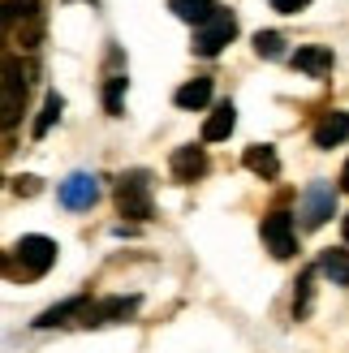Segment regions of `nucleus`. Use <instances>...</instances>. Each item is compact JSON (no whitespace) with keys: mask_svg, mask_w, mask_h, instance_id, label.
<instances>
[{"mask_svg":"<svg viewBox=\"0 0 349 353\" xmlns=\"http://www.w3.org/2000/svg\"><path fill=\"white\" fill-rule=\"evenodd\" d=\"M117 211L130 220H151V181L147 172H126L117 181Z\"/></svg>","mask_w":349,"mask_h":353,"instance_id":"obj_1","label":"nucleus"},{"mask_svg":"<svg viewBox=\"0 0 349 353\" xmlns=\"http://www.w3.org/2000/svg\"><path fill=\"white\" fill-rule=\"evenodd\" d=\"M13 259H17V268H22V276H43L52 263H57V241L43 237V233H30L13 245Z\"/></svg>","mask_w":349,"mask_h":353,"instance_id":"obj_2","label":"nucleus"},{"mask_svg":"<svg viewBox=\"0 0 349 353\" xmlns=\"http://www.w3.org/2000/svg\"><path fill=\"white\" fill-rule=\"evenodd\" d=\"M233 34H237V17L229 9H220L212 22H203L195 30V52H199V57H220L224 43H233Z\"/></svg>","mask_w":349,"mask_h":353,"instance_id":"obj_3","label":"nucleus"},{"mask_svg":"<svg viewBox=\"0 0 349 353\" xmlns=\"http://www.w3.org/2000/svg\"><path fill=\"white\" fill-rule=\"evenodd\" d=\"M259 237H263V245L276 259H293V250H298V233H293V216H289V211H272V216H263Z\"/></svg>","mask_w":349,"mask_h":353,"instance_id":"obj_4","label":"nucleus"},{"mask_svg":"<svg viewBox=\"0 0 349 353\" xmlns=\"http://www.w3.org/2000/svg\"><path fill=\"white\" fill-rule=\"evenodd\" d=\"M22 103H26V69H22V61H17V57H5V108H0L5 130L17 125Z\"/></svg>","mask_w":349,"mask_h":353,"instance_id":"obj_5","label":"nucleus"},{"mask_svg":"<svg viewBox=\"0 0 349 353\" xmlns=\"http://www.w3.org/2000/svg\"><path fill=\"white\" fill-rule=\"evenodd\" d=\"M138 310V297L126 293V297H103V302H91L82 310V327H108V323H126L130 314Z\"/></svg>","mask_w":349,"mask_h":353,"instance_id":"obj_6","label":"nucleus"},{"mask_svg":"<svg viewBox=\"0 0 349 353\" xmlns=\"http://www.w3.org/2000/svg\"><path fill=\"white\" fill-rule=\"evenodd\" d=\"M332 211H337V190L328 181H315L302 190V224L306 228H323Z\"/></svg>","mask_w":349,"mask_h":353,"instance_id":"obj_7","label":"nucleus"},{"mask_svg":"<svg viewBox=\"0 0 349 353\" xmlns=\"http://www.w3.org/2000/svg\"><path fill=\"white\" fill-rule=\"evenodd\" d=\"M99 199V181L91 172H74V176H65L61 181V203L65 207H74V211H82V207H91Z\"/></svg>","mask_w":349,"mask_h":353,"instance_id":"obj_8","label":"nucleus"},{"mask_svg":"<svg viewBox=\"0 0 349 353\" xmlns=\"http://www.w3.org/2000/svg\"><path fill=\"white\" fill-rule=\"evenodd\" d=\"M168 168H172V176L177 181H199V176L207 172V151L203 147H177L172 151V160H168Z\"/></svg>","mask_w":349,"mask_h":353,"instance_id":"obj_9","label":"nucleus"},{"mask_svg":"<svg viewBox=\"0 0 349 353\" xmlns=\"http://www.w3.org/2000/svg\"><path fill=\"white\" fill-rule=\"evenodd\" d=\"M233 130H237V108L224 99V103H216V108L207 112V121H203V143H224Z\"/></svg>","mask_w":349,"mask_h":353,"instance_id":"obj_10","label":"nucleus"},{"mask_svg":"<svg viewBox=\"0 0 349 353\" xmlns=\"http://www.w3.org/2000/svg\"><path fill=\"white\" fill-rule=\"evenodd\" d=\"M293 65L310 78H328L337 69V57H332V48H298L293 52Z\"/></svg>","mask_w":349,"mask_h":353,"instance_id":"obj_11","label":"nucleus"},{"mask_svg":"<svg viewBox=\"0 0 349 353\" xmlns=\"http://www.w3.org/2000/svg\"><path fill=\"white\" fill-rule=\"evenodd\" d=\"M91 306V297H69V302H61V306H48L39 319H34V327H61V323H78L82 319V310Z\"/></svg>","mask_w":349,"mask_h":353,"instance_id":"obj_12","label":"nucleus"},{"mask_svg":"<svg viewBox=\"0 0 349 353\" xmlns=\"http://www.w3.org/2000/svg\"><path fill=\"white\" fill-rule=\"evenodd\" d=\"M349 138V112H323V121L315 125V147H323V151H332V147H341Z\"/></svg>","mask_w":349,"mask_h":353,"instance_id":"obj_13","label":"nucleus"},{"mask_svg":"<svg viewBox=\"0 0 349 353\" xmlns=\"http://www.w3.org/2000/svg\"><path fill=\"white\" fill-rule=\"evenodd\" d=\"M241 164H246L255 176H263V181H276L281 176V155H276V147H246V155H241Z\"/></svg>","mask_w":349,"mask_h":353,"instance_id":"obj_14","label":"nucleus"},{"mask_svg":"<svg viewBox=\"0 0 349 353\" xmlns=\"http://www.w3.org/2000/svg\"><path fill=\"white\" fill-rule=\"evenodd\" d=\"M168 9L181 17V22H190V26H203V22H212V17L220 13V5L216 0H168Z\"/></svg>","mask_w":349,"mask_h":353,"instance_id":"obj_15","label":"nucleus"},{"mask_svg":"<svg viewBox=\"0 0 349 353\" xmlns=\"http://www.w3.org/2000/svg\"><path fill=\"white\" fill-rule=\"evenodd\" d=\"M207 99H212V78H190L186 86H177V95H172V103H177V108H186V112L203 108Z\"/></svg>","mask_w":349,"mask_h":353,"instance_id":"obj_16","label":"nucleus"},{"mask_svg":"<svg viewBox=\"0 0 349 353\" xmlns=\"http://www.w3.org/2000/svg\"><path fill=\"white\" fill-rule=\"evenodd\" d=\"M319 272L332 280V285H341V289H349V250H323V259H319Z\"/></svg>","mask_w":349,"mask_h":353,"instance_id":"obj_17","label":"nucleus"},{"mask_svg":"<svg viewBox=\"0 0 349 353\" xmlns=\"http://www.w3.org/2000/svg\"><path fill=\"white\" fill-rule=\"evenodd\" d=\"M9 30H13V39L22 48H34L43 39V13H30V17H22V22H13Z\"/></svg>","mask_w":349,"mask_h":353,"instance_id":"obj_18","label":"nucleus"},{"mask_svg":"<svg viewBox=\"0 0 349 353\" xmlns=\"http://www.w3.org/2000/svg\"><path fill=\"white\" fill-rule=\"evenodd\" d=\"M310 297H315V272H302L298 293H293V319H306L310 314Z\"/></svg>","mask_w":349,"mask_h":353,"instance_id":"obj_19","label":"nucleus"},{"mask_svg":"<svg viewBox=\"0 0 349 353\" xmlns=\"http://www.w3.org/2000/svg\"><path fill=\"white\" fill-rule=\"evenodd\" d=\"M61 108H65V99H61L57 91H48V99H43V112H39V121H34V138H43V134L52 130V121L61 117Z\"/></svg>","mask_w":349,"mask_h":353,"instance_id":"obj_20","label":"nucleus"},{"mask_svg":"<svg viewBox=\"0 0 349 353\" xmlns=\"http://www.w3.org/2000/svg\"><path fill=\"white\" fill-rule=\"evenodd\" d=\"M121 95H126V74H112L108 86H103V108H108V117L126 112V108H121Z\"/></svg>","mask_w":349,"mask_h":353,"instance_id":"obj_21","label":"nucleus"},{"mask_svg":"<svg viewBox=\"0 0 349 353\" xmlns=\"http://www.w3.org/2000/svg\"><path fill=\"white\" fill-rule=\"evenodd\" d=\"M255 52H259V57H268V61H276V57L285 52V39H281L276 30H259V34H255Z\"/></svg>","mask_w":349,"mask_h":353,"instance_id":"obj_22","label":"nucleus"},{"mask_svg":"<svg viewBox=\"0 0 349 353\" xmlns=\"http://www.w3.org/2000/svg\"><path fill=\"white\" fill-rule=\"evenodd\" d=\"M30 13H43L39 0H5V26L22 22V17H30Z\"/></svg>","mask_w":349,"mask_h":353,"instance_id":"obj_23","label":"nucleus"},{"mask_svg":"<svg viewBox=\"0 0 349 353\" xmlns=\"http://www.w3.org/2000/svg\"><path fill=\"white\" fill-rule=\"evenodd\" d=\"M13 194H22V199H34V194H39V176H13Z\"/></svg>","mask_w":349,"mask_h":353,"instance_id":"obj_24","label":"nucleus"},{"mask_svg":"<svg viewBox=\"0 0 349 353\" xmlns=\"http://www.w3.org/2000/svg\"><path fill=\"white\" fill-rule=\"evenodd\" d=\"M306 5H310V0H272V9H276V13H302Z\"/></svg>","mask_w":349,"mask_h":353,"instance_id":"obj_25","label":"nucleus"},{"mask_svg":"<svg viewBox=\"0 0 349 353\" xmlns=\"http://www.w3.org/2000/svg\"><path fill=\"white\" fill-rule=\"evenodd\" d=\"M341 185L349 190V160H345V172H341Z\"/></svg>","mask_w":349,"mask_h":353,"instance_id":"obj_26","label":"nucleus"},{"mask_svg":"<svg viewBox=\"0 0 349 353\" xmlns=\"http://www.w3.org/2000/svg\"><path fill=\"white\" fill-rule=\"evenodd\" d=\"M341 233H345V241H349V216H345V224H341Z\"/></svg>","mask_w":349,"mask_h":353,"instance_id":"obj_27","label":"nucleus"},{"mask_svg":"<svg viewBox=\"0 0 349 353\" xmlns=\"http://www.w3.org/2000/svg\"><path fill=\"white\" fill-rule=\"evenodd\" d=\"M91 5H95V0H91Z\"/></svg>","mask_w":349,"mask_h":353,"instance_id":"obj_28","label":"nucleus"}]
</instances>
